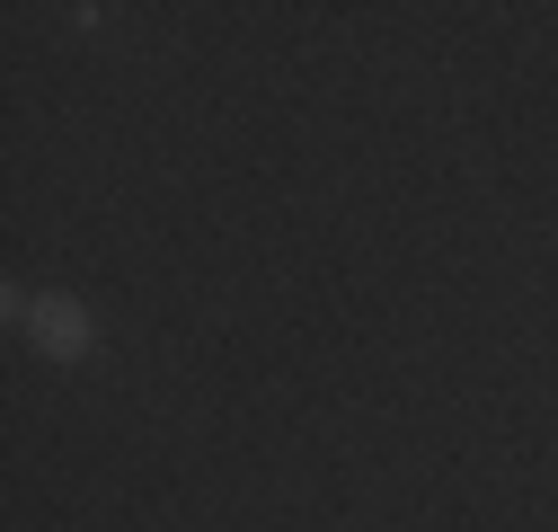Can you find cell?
Segmentation results:
<instances>
[{
    "instance_id": "1",
    "label": "cell",
    "mask_w": 558,
    "mask_h": 532,
    "mask_svg": "<svg viewBox=\"0 0 558 532\" xmlns=\"http://www.w3.org/2000/svg\"><path fill=\"white\" fill-rule=\"evenodd\" d=\"M27 347H36L53 373L89 364V355H98V319H89V302H81V293H36V302H27Z\"/></svg>"
}]
</instances>
